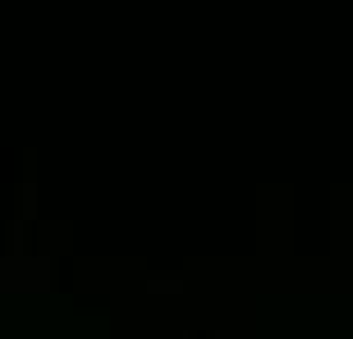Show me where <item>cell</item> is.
<instances>
[{"label":"cell","mask_w":353,"mask_h":339,"mask_svg":"<svg viewBox=\"0 0 353 339\" xmlns=\"http://www.w3.org/2000/svg\"><path fill=\"white\" fill-rule=\"evenodd\" d=\"M147 289H152V294H179V280H147Z\"/></svg>","instance_id":"obj_1"}]
</instances>
